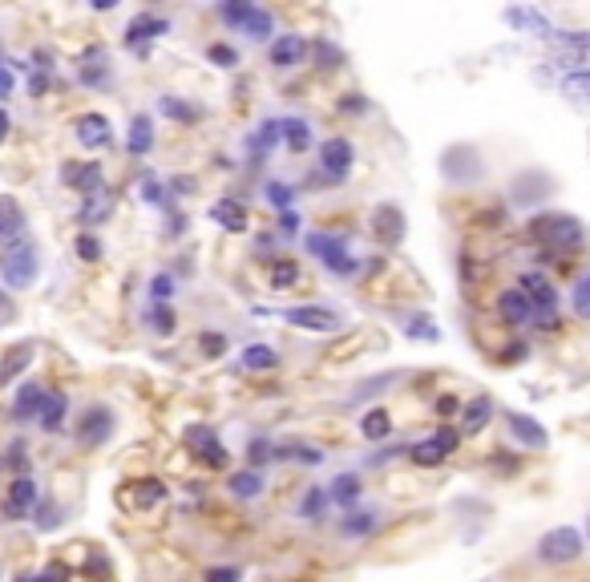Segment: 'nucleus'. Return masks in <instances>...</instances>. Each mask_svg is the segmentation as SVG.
<instances>
[{
    "label": "nucleus",
    "mask_w": 590,
    "mask_h": 582,
    "mask_svg": "<svg viewBox=\"0 0 590 582\" xmlns=\"http://www.w3.org/2000/svg\"><path fill=\"white\" fill-rule=\"evenodd\" d=\"M530 239L542 243L546 251H578L582 239H586V231H582V223L570 219V215H538V219L530 223Z\"/></svg>",
    "instance_id": "nucleus-1"
},
{
    "label": "nucleus",
    "mask_w": 590,
    "mask_h": 582,
    "mask_svg": "<svg viewBox=\"0 0 590 582\" xmlns=\"http://www.w3.org/2000/svg\"><path fill=\"white\" fill-rule=\"evenodd\" d=\"M37 267L41 263H37L33 239H21V243L0 251V279H5V287H13V291H25L37 279Z\"/></svg>",
    "instance_id": "nucleus-2"
},
{
    "label": "nucleus",
    "mask_w": 590,
    "mask_h": 582,
    "mask_svg": "<svg viewBox=\"0 0 590 582\" xmlns=\"http://www.w3.org/2000/svg\"><path fill=\"white\" fill-rule=\"evenodd\" d=\"M219 17H223L231 29L247 33L251 41H267V37H271V29H275L271 13H263V9L247 5V0H231V5H219Z\"/></svg>",
    "instance_id": "nucleus-3"
},
{
    "label": "nucleus",
    "mask_w": 590,
    "mask_h": 582,
    "mask_svg": "<svg viewBox=\"0 0 590 582\" xmlns=\"http://www.w3.org/2000/svg\"><path fill=\"white\" fill-rule=\"evenodd\" d=\"M582 554V534L574 526H558L550 534H542L538 542V558L550 562V566H562V562H574Z\"/></svg>",
    "instance_id": "nucleus-4"
},
{
    "label": "nucleus",
    "mask_w": 590,
    "mask_h": 582,
    "mask_svg": "<svg viewBox=\"0 0 590 582\" xmlns=\"http://www.w3.org/2000/svg\"><path fill=\"white\" fill-rule=\"evenodd\" d=\"M457 441H461V433L453 429V425H441L433 437H425V441H417L413 449H409V457L417 461V465H441L449 453H457Z\"/></svg>",
    "instance_id": "nucleus-5"
},
{
    "label": "nucleus",
    "mask_w": 590,
    "mask_h": 582,
    "mask_svg": "<svg viewBox=\"0 0 590 582\" xmlns=\"http://www.w3.org/2000/svg\"><path fill=\"white\" fill-rule=\"evenodd\" d=\"M308 251H312L328 271H336V275H352V271H356V259L348 255L344 239H336V235H308Z\"/></svg>",
    "instance_id": "nucleus-6"
},
{
    "label": "nucleus",
    "mask_w": 590,
    "mask_h": 582,
    "mask_svg": "<svg viewBox=\"0 0 590 582\" xmlns=\"http://www.w3.org/2000/svg\"><path fill=\"white\" fill-rule=\"evenodd\" d=\"M110 433H114V417H110V409H97V405L85 409L81 421H77V429H73V437H77L81 449H97Z\"/></svg>",
    "instance_id": "nucleus-7"
},
{
    "label": "nucleus",
    "mask_w": 590,
    "mask_h": 582,
    "mask_svg": "<svg viewBox=\"0 0 590 582\" xmlns=\"http://www.w3.org/2000/svg\"><path fill=\"white\" fill-rule=\"evenodd\" d=\"M33 506H37V481H33V477H17V481L9 485L0 514H5V522H21V518L33 514Z\"/></svg>",
    "instance_id": "nucleus-8"
},
{
    "label": "nucleus",
    "mask_w": 590,
    "mask_h": 582,
    "mask_svg": "<svg viewBox=\"0 0 590 582\" xmlns=\"http://www.w3.org/2000/svg\"><path fill=\"white\" fill-rule=\"evenodd\" d=\"M522 296H526L530 308L542 312V316H554V312H558V291H554V283H550L542 271H526V275H522Z\"/></svg>",
    "instance_id": "nucleus-9"
},
{
    "label": "nucleus",
    "mask_w": 590,
    "mask_h": 582,
    "mask_svg": "<svg viewBox=\"0 0 590 582\" xmlns=\"http://www.w3.org/2000/svg\"><path fill=\"white\" fill-rule=\"evenodd\" d=\"M21 239H29V231H25V211H21V203L13 199V194H0V251L13 247V243H21Z\"/></svg>",
    "instance_id": "nucleus-10"
},
{
    "label": "nucleus",
    "mask_w": 590,
    "mask_h": 582,
    "mask_svg": "<svg viewBox=\"0 0 590 582\" xmlns=\"http://www.w3.org/2000/svg\"><path fill=\"white\" fill-rule=\"evenodd\" d=\"M372 235L384 243V247H397L405 239V215L401 207H392V203H380L372 211Z\"/></svg>",
    "instance_id": "nucleus-11"
},
{
    "label": "nucleus",
    "mask_w": 590,
    "mask_h": 582,
    "mask_svg": "<svg viewBox=\"0 0 590 582\" xmlns=\"http://www.w3.org/2000/svg\"><path fill=\"white\" fill-rule=\"evenodd\" d=\"M287 320H291L295 328H304V332H336V328H340V312L316 308V304H308V308H287Z\"/></svg>",
    "instance_id": "nucleus-12"
},
{
    "label": "nucleus",
    "mask_w": 590,
    "mask_h": 582,
    "mask_svg": "<svg viewBox=\"0 0 590 582\" xmlns=\"http://www.w3.org/2000/svg\"><path fill=\"white\" fill-rule=\"evenodd\" d=\"M550 45H554V53H558L566 65H578V61H586V53H590V33H582V29H554V33H550Z\"/></svg>",
    "instance_id": "nucleus-13"
},
{
    "label": "nucleus",
    "mask_w": 590,
    "mask_h": 582,
    "mask_svg": "<svg viewBox=\"0 0 590 582\" xmlns=\"http://www.w3.org/2000/svg\"><path fill=\"white\" fill-rule=\"evenodd\" d=\"M186 441L199 449V457L211 465V469H223L231 457H227V449H223V441L215 437V429H207V425H194L190 433H186Z\"/></svg>",
    "instance_id": "nucleus-14"
},
{
    "label": "nucleus",
    "mask_w": 590,
    "mask_h": 582,
    "mask_svg": "<svg viewBox=\"0 0 590 582\" xmlns=\"http://www.w3.org/2000/svg\"><path fill=\"white\" fill-rule=\"evenodd\" d=\"M320 162H324V174L344 178V174L352 170V162H356L352 142H348V138H328V142L320 146Z\"/></svg>",
    "instance_id": "nucleus-15"
},
{
    "label": "nucleus",
    "mask_w": 590,
    "mask_h": 582,
    "mask_svg": "<svg viewBox=\"0 0 590 582\" xmlns=\"http://www.w3.org/2000/svg\"><path fill=\"white\" fill-rule=\"evenodd\" d=\"M506 425H510V437H514L522 449H546V445H550V433H546L534 417H526V413H510Z\"/></svg>",
    "instance_id": "nucleus-16"
},
{
    "label": "nucleus",
    "mask_w": 590,
    "mask_h": 582,
    "mask_svg": "<svg viewBox=\"0 0 590 582\" xmlns=\"http://www.w3.org/2000/svg\"><path fill=\"white\" fill-rule=\"evenodd\" d=\"M308 57V41L300 33H287V37H275L271 41V65L275 69H291Z\"/></svg>",
    "instance_id": "nucleus-17"
},
{
    "label": "nucleus",
    "mask_w": 590,
    "mask_h": 582,
    "mask_svg": "<svg viewBox=\"0 0 590 582\" xmlns=\"http://www.w3.org/2000/svg\"><path fill=\"white\" fill-rule=\"evenodd\" d=\"M73 134L85 150H97V146H110V122L102 114H81L73 122Z\"/></svg>",
    "instance_id": "nucleus-18"
},
{
    "label": "nucleus",
    "mask_w": 590,
    "mask_h": 582,
    "mask_svg": "<svg viewBox=\"0 0 590 582\" xmlns=\"http://www.w3.org/2000/svg\"><path fill=\"white\" fill-rule=\"evenodd\" d=\"M65 182L73 190H81L85 199H93V194H102V162H85V166H65Z\"/></svg>",
    "instance_id": "nucleus-19"
},
{
    "label": "nucleus",
    "mask_w": 590,
    "mask_h": 582,
    "mask_svg": "<svg viewBox=\"0 0 590 582\" xmlns=\"http://www.w3.org/2000/svg\"><path fill=\"white\" fill-rule=\"evenodd\" d=\"M166 33H170V25H166L162 17H150V13H138V17L130 21V29H126V45H130V49H134V45L142 49L146 41H158V37H166Z\"/></svg>",
    "instance_id": "nucleus-20"
},
{
    "label": "nucleus",
    "mask_w": 590,
    "mask_h": 582,
    "mask_svg": "<svg viewBox=\"0 0 590 582\" xmlns=\"http://www.w3.org/2000/svg\"><path fill=\"white\" fill-rule=\"evenodd\" d=\"M498 312H502V320H506V324H514V328L530 324V316H534L530 300L522 296V287H510V291H502V296H498Z\"/></svg>",
    "instance_id": "nucleus-21"
},
{
    "label": "nucleus",
    "mask_w": 590,
    "mask_h": 582,
    "mask_svg": "<svg viewBox=\"0 0 590 582\" xmlns=\"http://www.w3.org/2000/svg\"><path fill=\"white\" fill-rule=\"evenodd\" d=\"M506 25H514V29H522V33H534V37H542V41H550V21L538 13V9H506Z\"/></svg>",
    "instance_id": "nucleus-22"
},
{
    "label": "nucleus",
    "mask_w": 590,
    "mask_h": 582,
    "mask_svg": "<svg viewBox=\"0 0 590 582\" xmlns=\"http://www.w3.org/2000/svg\"><path fill=\"white\" fill-rule=\"evenodd\" d=\"M158 502H166V485H162L158 477L134 481V490H130V506H134V510H154Z\"/></svg>",
    "instance_id": "nucleus-23"
},
{
    "label": "nucleus",
    "mask_w": 590,
    "mask_h": 582,
    "mask_svg": "<svg viewBox=\"0 0 590 582\" xmlns=\"http://www.w3.org/2000/svg\"><path fill=\"white\" fill-rule=\"evenodd\" d=\"M227 490H231L235 498L251 502V498L263 494V473H259V469H235V473L227 477Z\"/></svg>",
    "instance_id": "nucleus-24"
},
{
    "label": "nucleus",
    "mask_w": 590,
    "mask_h": 582,
    "mask_svg": "<svg viewBox=\"0 0 590 582\" xmlns=\"http://www.w3.org/2000/svg\"><path fill=\"white\" fill-rule=\"evenodd\" d=\"M360 494H364V485H360V477L356 473H340L332 485H328V502H336V506H356L360 502Z\"/></svg>",
    "instance_id": "nucleus-25"
},
{
    "label": "nucleus",
    "mask_w": 590,
    "mask_h": 582,
    "mask_svg": "<svg viewBox=\"0 0 590 582\" xmlns=\"http://www.w3.org/2000/svg\"><path fill=\"white\" fill-rule=\"evenodd\" d=\"M489 417H494V401L489 397H473L461 413V433H481L489 425Z\"/></svg>",
    "instance_id": "nucleus-26"
},
{
    "label": "nucleus",
    "mask_w": 590,
    "mask_h": 582,
    "mask_svg": "<svg viewBox=\"0 0 590 582\" xmlns=\"http://www.w3.org/2000/svg\"><path fill=\"white\" fill-rule=\"evenodd\" d=\"M45 393H49V388H41V384H25L21 393H17V401H13V413L21 421H37V413L45 405Z\"/></svg>",
    "instance_id": "nucleus-27"
},
{
    "label": "nucleus",
    "mask_w": 590,
    "mask_h": 582,
    "mask_svg": "<svg viewBox=\"0 0 590 582\" xmlns=\"http://www.w3.org/2000/svg\"><path fill=\"white\" fill-rule=\"evenodd\" d=\"M211 215H215V223H223V227L235 231V235L247 231V207H243L239 199H223V203H215Z\"/></svg>",
    "instance_id": "nucleus-28"
},
{
    "label": "nucleus",
    "mask_w": 590,
    "mask_h": 582,
    "mask_svg": "<svg viewBox=\"0 0 590 582\" xmlns=\"http://www.w3.org/2000/svg\"><path fill=\"white\" fill-rule=\"evenodd\" d=\"M279 134H283V142H287L295 154H304V150L312 146V126H308L304 118H287V122H279Z\"/></svg>",
    "instance_id": "nucleus-29"
},
{
    "label": "nucleus",
    "mask_w": 590,
    "mask_h": 582,
    "mask_svg": "<svg viewBox=\"0 0 590 582\" xmlns=\"http://www.w3.org/2000/svg\"><path fill=\"white\" fill-rule=\"evenodd\" d=\"M29 360H33V344H17L13 352H9V360L5 364H0V388H5V384H13L25 368H29Z\"/></svg>",
    "instance_id": "nucleus-30"
},
{
    "label": "nucleus",
    "mask_w": 590,
    "mask_h": 582,
    "mask_svg": "<svg viewBox=\"0 0 590 582\" xmlns=\"http://www.w3.org/2000/svg\"><path fill=\"white\" fill-rule=\"evenodd\" d=\"M154 150V126H150V118L146 114H138L134 122H130V154H150Z\"/></svg>",
    "instance_id": "nucleus-31"
},
{
    "label": "nucleus",
    "mask_w": 590,
    "mask_h": 582,
    "mask_svg": "<svg viewBox=\"0 0 590 582\" xmlns=\"http://www.w3.org/2000/svg\"><path fill=\"white\" fill-rule=\"evenodd\" d=\"M37 421H41L45 433H57L61 421H65V397H61V393H45V405H41Z\"/></svg>",
    "instance_id": "nucleus-32"
},
{
    "label": "nucleus",
    "mask_w": 590,
    "mask_h": 582,
    "mask_svg": "<svg viewBox=\"0 0 590 582\" xmlns=\"http://www.w3.org/2000/svg\"><path fill=\"white\" fill-rule=\"evenodd\" d=\"M295 279H300V263H295V259H275V263L267 267V283H271L275 291L291 287Z\"/></svg>",
    "instance_id": "nucleus-33"
},
{
    "label": "nucleus",
    "mask_w": 590,
    "mask_h": 582,
    "mask_svg": "<svg viewBox=\"0 0 590 582\" xmlns=\"http://www.w3.org/2000/svg\"><path fill=\"white\" fill-rule=\"evenodd\" d=\"M360 433H364L368 441H384V437L392 433V417H388L384 409H372V413L360 417Z\"/></svg>",
    "instance_id": "nucleus-34"
},
{
    "label": "nucleus",
    "mask_w": 590,
    "mask_h": 582,
    "mask_svg": "<svg viewBox=\"0 0 590 582\" xmlns=\"http://www.w3.org/2000/svg\"><path fill=\"white\" fill-rule=\"evenodd\" d=\"M376 522H380V514H372V510H348V518L340 522V530L348 534V538H364V534H372L376 530Z\"/></svg>",
    "instance_id": "nucleus-35"
},
{
    "label": "nucleus",
    "mask_w": 590,
    "mask_h": 582,
    "mask_svg": "<svg viewBox=\"0 0 590 582\" xmlns=\"http://www.w3.org/2000/svg\"><path fill=\"white\" fill-rule=\"evenodd\" d=\"M562 93L578 97V102H590V69H574L562 77Z\"/></svg>",
    "instance_id": "nucleus-36"
},
{
    "label": "nucleus",
    "mask_w": 590,
    "mask_h": 582,
    "mask_svg": "<svg viewBox=\"0 0 590 582\" xmlns=\"http://www.w3.org/2000/svg\"><path fill=\"white\" fill-rule=\"evenodd\" d=\"M275 364H279V356H275V348H267V344H251V348L243 352V368H251V372L275 368Z\"/></svg>",
    "instance_id": "nucleus-37"
},
{
    "label": "nucleus",
    "mask_w": 590,
    "mask_h": 582,
    "mask_svg": "<svg viewBox=\"0 0 590 582\" xmlns=\"http://www.w3.org/2000/svg\"><path fill=\"white\" fill-rule=\"evenodd\" d=\"M392 380H397V376H392V372H380V376H368V380H360L356 384V393L348 397L352 405H360V401H368V397H376V393H384V388L380 384H392Z\"/></svg>",
    "instance_id": "nucleus-38"
},
{
    "label": "nucleus",
    "mask_w": 590,
    "mask_h": 582,
    "mask_svg": "<svg viewBox=\"0 0 590 582\" xmlns=\"http://www.w3.org/2000/svg\"><path fill=\"white\" fill-rule=\"evenodd\" d=\"M570 300H574V312H578L582 320H590V271L574 283V296H570Z\"/></svg>",
    "instance_id": "nucleus-39"
},
{
    "label": "nucleus",
    "mask_w": 590,
    "mask_h": 582,
    "mask_svg": "<svg viewBox=\"0 0 590 582\" xmlns=\"http://www.w3.org/2000/svg\"><path fill=\"white\" fill-rule=\"evenodd\" d=\"M324 506H328V490H320V485H316V490H308V498H304V506H300V514L316 522Z\"/></svg>",
    "instance_id": "nucleus-40"
},
{
    "label": "nucleus",
    "mask_w": 590,
    "mask_h": 582,
    "mask_svg": "<svg viewBox=\"0 0 590 582\" xmlns=\"http://www.w3.org/2000/svg\"><path fill=\"white\" fill-rule=\"evenodd\" d=\"M158 110H162L166 118H178V122H194V110H186V106L178 102V97H162V102H158Z\"/></svg>",
    "instance_id": "nucleus-41"
},
{
    "label": "nucleus",
    "mask_w": 590,
    "mask_h": 582,
    "mask_svg": "<svg viewBox=\"0 0 590 582\" xmlns=\"http://www.w3.org/2000/svg\"><path fill=\"white\" fill-rule=\"evenodd\" d=\"M77 255L85 263H97V259H102V243H97L93 235H77Z\"/></svg>",
    "instance_id": "nucleus-42"
},
{
    "label": "nucleus",
    "mask_w": 590,
    "mask_h": 582,
    "mask_svg": "<svg viewBox=\"0 0 590 582\" xmlns=\"http://www.w3.org/2000/svg\"><path fill=\"white\" fill-rule=\"evenodd\" d=\"M239 578H243L239 566H211V570H203V582H239Z\"/></svg>",
    "instance_id": "nucleus-43"
},
{
    "label": "nucleus",
    "mask_w": 590,
    "mask_h": 582,
    "mask_svg": "<svg viewBox=\"0 0 590 582\" xmlns=\"http://www.w3.org/2000/svg\"><path fill=\"white\" fill-rule=\"evenodd\" d=\"M150 328L170 336V332H174V312H170V308H154V312H150Z\"/></svg>",
    "instance_id": "nucleus-44"
},
{
    "label": "nucleus",
    "mask_w": 590,
    "mask_h": 582,
    "mask_svg": "<svg viewBox=\"0 0 590 582\" xmlns=\"http://www.w3.org/2000/svg\"><path fill=\"white\" fill-rule=\"evenodd\" d=\"M275 138H283V134H279V122H263V126H259V134H255V146H263V154H267Z\"/></svg>",
    "instance_id": "nucleus-45"
},
{
    "label": "nucleus",
    "mask_w": 590,
    "mask_h": 582,
    "mask_svg": "<svg viewBox=\"0 0 590 582\" xmlns=\"http://www.w3.org/2000/svg\"><path fill=\"white\" fill-rule=\"evenodd\" d=\"M291 194H295L291 186H283V182H267V199H271L275 207H287V203H291Z\"/></svg>",
    "instance_id": "nucleus-46"
},
{
    "label": "nucleus",
    "mask_w": 590,
    "mask_h": 582,
    "mask_svg": "<svg viewBox=\"0 0 590 582\" xmlns=\"http://www.w3.org/2000/svg\"><path fill=\"white\" fill-rule=\"evenodd\" d=\"M150 296H154L158 304L174 296V283H170V275H154V283H150Z\"/></svg>",
    "instance_id": "nucleus-47"
},
{
    "label": "nucleus",
    "mask_w": 590,
    "mask_h": 582,
    "mask_svg": "<svg viewBox=\"0 0 590 582\" xmlns=\"http://www.w3.org/2000/svg\"><path fill=\"white\" fill-rule=\"evenodd\" d=\"M211 61H219L223 69H231V65L239 61V53H235V49H227V45H211Z\"/></svg>",
    "instance_id": "nucleus-48"
},
{
    "label": "nucleus",
    "mask_w": 590,
    "mask_h": 582,
    "mask_svg": "<svg viewBox=\"0 0 590 582\" xmlns=\"http://www.w3.org/2000/svg\"><path fill=\"white\" fill-rule=\"evenodd\" d=\"M316 57H320V61L332 69V65L340 61V49H336V45H328V41H320V45H316Z\"/></svg>",
    "instance_id": "nucleus-49"
},
{
    "label": "nucleus",
    "mask_w": 590,
    "mask_h": 582,
    "mask_svg": "<svg viewBox=\"0 0 590 582\" xmlns=\"http://www.w3.org/2000/svg\"><path fill=\"white\" fill-rule=\"evenodd\" d=\"M247 457H251V465H259V461H271L275 453H271L267 441H251V453H247Z\"/></svg>",
    "instance_id": "nucleus-50"
},
{
    "label": "nucleus",
    "mask_w": 590,
    "mask_h": 582,
    "mask_svg": "<svg viewBox=\"0 0 590 582\" xmlns=\"http://www.w3.org/2000/svg\"><path fill=\"white\" fill-rule=\"evenodd\" d=\"M9 93H13V73H9L5 65H0V102H5Z\"/></svg>",
    "instance_id": "nucleus-51"
},
{
    "label": "nucleus",
    "mask_w": 590,
    "mask_h": 582,
    "mask_svg": "<svg viewBox=\"0 0 590 582\" xmlns=\"http://www.w3.org/2000/svg\"><path fill=\"white\" fill-rule=\"evenodd\" d=\"M9 465H13V469H29V457H25V449H21V445H13V457H9Z\"/></svg>",
    "instance_id": "nucleus-52"
},
{
    "label": "nucleus",
    "mask_w": 590,
    "mask_h": 582,
    "mask_svg": "<svg viewBox=\"0 0 590 582\" xmlns=\"http://www.w3.org/2000/svg\"><path fill=\"white\" fill-rule=\"evenodd\" d=\"M437 413H441V417H453V413H457V401H453V397H441V401H437Z\"/></svg>",
    "instance_id": "nucleus-53"
},
{
    "label": "nucleus",
    "mask_w": 590,
    "mask_h": 582,
    "mask_svg": "<svg viewBox=\"0 0 590 582\" xmlns=\"http://www.w3.org/2000/svg\"><path fill=\"white\" fill-rule=\"evenodd\" d=\"M283 231H300V215H283Z\"/></svg>",
    "instance_id": "nucleus-54"
},
{
    "label": "nucleus",
    "mask_w": 590,
    "mask_h": 582,
    "mask_svg": "<svg viewBox=\"0 0 590 582\" xmlns=\"http://www.w3.org/2000/svg\"><path fill=\"white\" fill-rule=\"evenodd\" d=\"M5 138H9V114L0 110V142H5Z\"/></svg>",
    "instance_id": "nucleus-55"
},
{
    "label": "nucleus",
    "mask_w": 590,
    "mask_h": 582,
    "mask_svg": "<svg viewBox=\"0 0 590 582\" xmlns=\"http://www.w3.org/2000/svg\"><path fill=\"white\" fill-rule=\"evenodd\" d=\"M17 582H49V578H17Z\"/></svg>",
    "instance_id": "nucleus-56"
},
{
    "label": "nucleus",
    "mask_w": 590,
    "mask_h": 582,
    "mask_svg": "<svg viewBox=\"0 0 590 582\" xmlns=\"http://www.w3.org/2000/svg\"><path fill=\"white\" fill-rule=\"evenodd\" d=\"M586 538H590V518H586Z\"/></svg>",
    "instance_id": "nucleus-57"
}]
</instances>
